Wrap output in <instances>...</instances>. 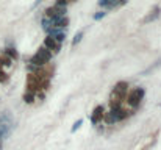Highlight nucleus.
Wrapping results in <instances>:
<instances>
[{
	"mask_svg": "<svg viewBox=\"0 0 161 150\" xmlns=\"http://www.w3.org/2000/svg\"><path fill=\"white\" fill-rule=\"evenodd\" d=\"M13 128H14V117H13V114L10 111L0 113V133H2L3 139L11 134Z\"/></svg>",
	"mask_w": 161,
	"mask_h": 150,
	"instance_id": "obj_1",
	"label": "nucleus"
},
{
	"mask_svg": "<svg viewBox=\"0 0 161 150\" xmlns=\"http://www.w3.org/2000/svg\"><path fill=\"white\" fill-rule=\"evenodd\" d=\"M127 91H128V83L127 81H119L114 89H113V94H111V105H120L122 100L125 99L127 95Z\"/></svg>",
	"mask_w": 161,
	"mask_h": 150,
	"instance_id": "obj_2",
	"label": "nucleus"
},
{
	"mask_svg": "<svg viewBox=\"0 0 161 150\" xmlns=\"http://www.w3.org/2000/svg\"><path fill=\"white\" fill-rule=\"evenodd\" d=\"M50 60H52V52H49L47 49L41 47V49H39V50L33 55V58H32L30 64H33V66L39 67V66H46Z\"/></svg>",
	"mask_w": 161,
	"mask_h": 150,
	"instance_id": "obj_3",
	"label": "nucleus"
},
{
	"mask_svg": "<svg viewBox=\"0 0 161 150\" xmlns=\"http://www.w3.org/2000/svg\"><path fill=\"white\" fill-rule=\"evenodd\" d=\"M144 95H145V91H144V88H134L128 95H127V102H128V105L130 106H133V108H136L141 102H142V99H144Z\"/></svg>",
	"mask_w": 161,
	"mask_h": 150,
	"instance_id": "obj_4",
	"label": "nucleus"
},
{
	"mask_svg": "<svg viewBox=\"0 0 161 150\" xmlns=\"http://www.w3.org/2000/svg\"><path fill=\"white\" fill-rule=\"evenodd\" d=\"M61 16H66V8H60L56 5L50 7L46 10V16L44 17H49V19H56V17H61Z\"/></svg>",
	"mask_w": 161,
	"mask_h": 150,
	"instance_id": "obj_5",
	"label": "nucleus"
},
{
	"mask_svg": "<svg viewBox=\"0 0 161 150\" xmlns=\"http://www.w3.org/2000/svg\"><path fill=\"white\" fill-rule=\"evenodd\" d=\"M44 49H47L49 52H53V53H58L60 52V49H61V44H58L53 38H50V36H47L46 39H44V46H42Z\"/></svg>",
	"mask_w": 161,
	"mask_h": 150,
	"instance_id": "obj_6",
	"label": "nucleus"
},
{
	"mask_svg": "<svg viewBox=\"0 0 161 150\" xmlns=\"http://www.w3.org/2000/svg\"><path fill=\"white\" fill-rule=\"evenodd\" d=\"M103 114H105V108L102 106V105H99V106H95L94 108V111H92V116H91V122L95 125V123H99L102 119H103Z\"/></svg>",
	"mask_w": 161,
	"mask_h": 150,
	"instance_id": "obj_7",
	"label": "nucleus"
},
{
	"mask_svg": "<svg viewBox=\"0 0 161 150\" xmlns=\"http://www.w3.org/2000/svg\"><path fill=\"white\" fill-rule=\"evenodd\" d=\"M52 24H53V28H64V27H67L69 19H67V16H61V17L53 19Z\"/></svg>",
	"mask_w": 161,
	"mask_h": 150,
	"instance_id": "obj_8",
	"label": "nucleus"
},
{
	"mask_svg": "<svg viewBox=\"0 0 161 150\" xmlns=\"http://www.w3.org/2000/svg\"><path fill=\"white\" fill-rule=\"evenodd\" d=\"M159 13H161V8H159V7H155V8L150 11V14H149V16H145V17L142 19V22H144V24H147V22L155 21L156 17H159Z\"/></svg>",
	"mask_w": 161,
	"mask_h": 150,
	"instance_id": "obj_9",
	"label": "nucleus"
},
{
	"mask_svg": "<svg viewBox=\"0 0 161 150\" xmlns=\"http://www.w3.org/2000/svg\"><path fill=\"white\" fill-rule=\"evenodd\" d=\"M41 25H42V28L49 33L52 28H53V24H52V19H49V17H44L42 21H41Z\"/></svg>",
	"mask_w": 161,
	"mask_h": 150,
	"instance_id": "obj_10",
	"label": "nucleus"
},
{
	"mask_svg": "<svg viewBox=\"0 0 161 150\" xmlns=\"http://www.w3.org/2000/svg\"><path fill=\"white\" fill-rule=\"evenodd\" d=\"M5 56H8V58L13 61V60L17 58V52H16L14 49H7V50H5Z\"/></svg>",
	"mask_w": 161,
	"mask_h": 150,
	"instance_id": "obj_11",
	"label": "nucleus"
},
{
	"mask_svg": "<svg viewBox=\"0 0 161 150\" xmlns=\"http://www.w3.org/2000/svg\"><path fill=\"white\" fill-rule=\"evenodd\" d=\"M24 100H25V103H33V102H35V94L27 91V92L24 94Z\"/></svg>",
	"mask_w": 161,
	"mask_h": 150,
	"instance_id": "obj_12",
	"label": "nucleus"
},
{
	"mask_svg": "<svg viewBox=\"0 0 161 150\" xmlns=\"http://www.w3.org/2000/svg\"><path fill=\"white\" fill-rule=\"evenodd\" d=\"M83 35H85L83 31H78V33L74 36V39H72V46H77V44H78V42L83 39Z\"/></svg>",
	"mask_w": 161,
	"mask_h": 150,
	"instance_id": "obj_13",
	"label": "nucleus"
},
{
	"mask_svg": "<svg viewBox=\"0 0 161 150\" xmlns=\"http://www.w3.org/2000/svg\"><path fill=\"white\" fill-rule=\"evenodd\" d=\"M0 66H11V60L3 55L2 58H0Z\"/></svg>",
	"mask_w": 161,
	"mask_h": 150,
	"instance_id": "obj_14",
	"label": "nucleus"
},
{
	"mask_svg": "<svg viewBox=\"0 0 161 150\" xmlns=\"http://www.w3.org/2000/svg\"><path fill=\"white\" fill-rule=\"evenodd\" d=\"M81 123H83V120H81V119H78V120H77V122L74 123V127L71 128V131H72V133H75V131H77V130H78V128L81 127Z\"/></svg>",
	"mask_w": 161,
	"mask_h": 150,
	"instance_id": "obj_15",
	"label": "nucleus"
},
{
	"mask_svg": "<svg viewBox=\"0 0 161 150\" xmlns=\"http://www.w3.org/2000/svg\"><path fill=\"white\" fill-rule=\"evenodd\" d=\"M67 3H69L67 0H56V2H55V5H56V7H60V8H66V7H67Z\"/></svg>",
	"mask_w": 161,
	"mask_h": 150,
	"instance_id": "obj_16",
	"label": "nucleus"
},
{
	"mask_svg": "<svg viewBox=\"0 0 161 150\" xmlns=\"http://www.w3.org/2000/svg\"><path fill=\"white\" fill-rule=\"evenodd\" d=\"M105 14H106V11H99L97 14H94V21H100L102 17H105Z\"/></svg>",
	"mask_w": 161,
	"mask_h": 150,
	"instance_id": "obj_17",
	"label": "nucleus"
},
{
	"mask_svg": "<svg viewBox=\"0 0 161 150\" xmlns=\"http://www.w3.org/2000/svg\"><path fill=\"white\" fill-rule=\"evenodd\" d=\"M7 80H8V75H7L2 69H0V83H5Z\"/></svg>",
	"mask_w": 161,
	"mask_h": 150,
	"instance_id": "obj_18",
	"label": "nucleus"
},
{
	"mask_svg": "<svg viewBox=\"0 0 161 150\" xmlns=\"http://www.w3.org/2000/svg\"><path fill=\"white\" fill-rule=\"evenodd\" d=\"M3 148V136H2V133H0V150Z\"/></svg>",
	"mask_w": 161,
	"mask_h": 150,
	"instance_id": "obj_19",
	"label": "nucleus"
},
{
	"mask_svg": "<svg viewBox=\"0 0 161 150\" xmlns=\"http://www.w3.org/2000/svg\"><path fill=\"white\" fill-rule=\"evenodd\" d=\"M125 2H127V0H117V3H119V5H124Z\"/></svg>",
	"mask_w": 161,
	"mask_h": 150,
	"instance_id": "obj_20",
	"label": "nucleus"
},
{
	"mask_svg": "<svg viewBox=\"0 0 161 150\" xmlns=\"http://www.w3.org/2000/svg\"><path fill=\"white\" fill-rule=\"evenodd\" d=\"M67 2H72V0H67Z\"/></svg>",
	"mask_w": 161,
	"mask_h": 150,
	"instance_id": "obj_21",
	"label": "nucleus"
}]
</instances>
